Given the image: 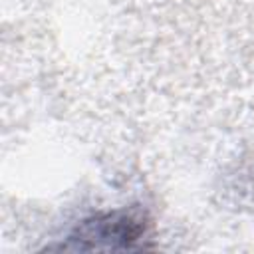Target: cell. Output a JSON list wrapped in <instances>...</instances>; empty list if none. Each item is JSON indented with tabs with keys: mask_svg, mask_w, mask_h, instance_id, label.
Here are the masks:
<instances>
[{
	"mask_svg": "<svg viewBox=\"0 0 254 254\" xmlns=\"http://www.w3.org/2000/svg\"><path fill=\"white\" fill-rule=\"evenodd\" d=\"M147 218L139 210H109L83 218L67 236L64 248L125 250L135 248L147 234Z\"/></svg>",
	"mask_w": 254,
	"mask_h": 254,
	"instance_id": "cell-1",
	"label": "cell"
}]
</instances>
